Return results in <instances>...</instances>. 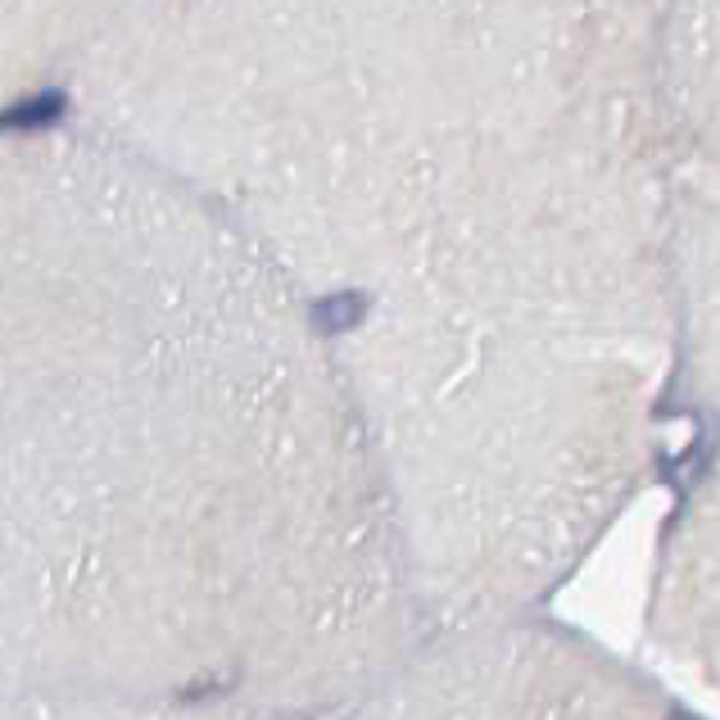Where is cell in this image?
Listing matches in <instances>:
<instances>
[{"label": "cell", "instance_id": "6da1fadb", "mask_svg": "<svg viewBox=\"0 0 720 720\" xmlns=\"http://www.w3.org/2000/svg\"><path fill=\"white\" fill-rule=\"evenodd\" d=\"M63 114V96L46 91V96H32V100H19L10 114H6V127H46Z\"/></svg>", "mask_w": 720, "mask_h": 720}]
</instances>
